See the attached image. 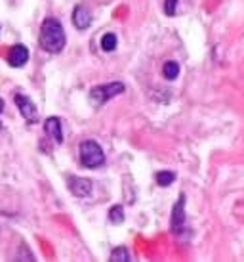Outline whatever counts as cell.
<instances>
[{
    "label": "cell",
    "mask_w": 244,
    "mask_h": 262,
    "mask_svg": "<svg viewBox=\"0 0 244 262\" xmlns=\"http://www.w3.org/2000/svg\"><path fill=\"white\" fill-rule=\"evenodd\" d=\"M162 75L168 80H176L180 77V63L178 61H166L162 66Z\"/></svg>",
    "instance_id": "10"
},
{
    "label": "cell",
    "mask_w": 244,
    "mask_h": 262,
    "mask_svg": "<svg viewBox=\"0 0 244 262\" xmlns=\"http://www.w3.org/2000/svg\"><path fill=\"white\" fill-rule=\"evenodd\" d=\"M44 130H46V134H48L56 144H63V130H61V121H59L58 117L46 119Z\"/></svg>",
    "instance_id": "9"
},
{
    "label": "cell",
    "mask_w": 244,
    "mask_h": 262,
    "mask_svg": "<svg viewBox=\"0 0 244 262\" xmlns=\"http://www.w3.org/2000/svg\"><path fill=\"white\" fill-rule=\"evenodd\" d=\"M174 180H176V174H174L172 170H162V172H158L157 174V184L158 186H162V188L174 184Z\"/></svg>",
    "instance_id": "13"
},
{
    "label": "cell",
    "mask_w": 244,
    "mask_h": 262,
    "mask_svg": "<svg viewBox=\"0 0 244 262\" xmlns=\"http://www.w3.org/2000/svg\"><path fill=\"white\" fill-rule=\"evenodd\" d=\"M126 90V86L122 84V82H109V84H100V86L92 88V92H90V100H92L95 105H103L105 102L109 100H113L115 96L122 94Z\"/></svg>",
    "instance_id": "3"
},
{
    "label": "cell",
    "mask_w": 244,
    "mask_h": 262,
    "mask_svg": "<svg viewBox=\"0 0 244 262\" xmlns=\"http://www.w3.org/2000/svg\"><path fill=\"white\" fill-rule=\"evenodd\" d=\"M72 23H75V27L80 31L88 29L90 23H92V12H90L86 6H77L75 12H72Z\"/></svg>",
    "instance_id": "8"
},
{
    "label": "cell",
    "mask_w": 244,
    "mask_h": 262,
    "mask_svg": "<svg viewBox=\"0 0 244 262\" xmlns=\"http://www.w3.org/2000/svg\"><path fill=\"white\" fill-rule=\"evenodd\" d=\"M65 31L61 27V23L54 17L44 19L42 27H40V37H38V44L40 48L46 50L48 54H59L65 48Z\"/></svg>",
    "instance_id": "1"
},
{
    "label": "cell",
    "mask_w": 244,
    "mask_h": 262,
    "mask_svg": "<svg viewBox=\"0 0 244 262\" xmlns=\"http://www.w3.org/2000/svg\"><path fill=\"white\" fill-rule=\"evenodd\" d=\"M14 102H15L17 110H19V113H21L23 119H25L27 123H36V121H38V110H36V105L33 103V100H31L29 96L15 94Z\"/></svg>",
    "instance_id": "4"
},
{
    "label": "cell",
    "mask_w": 244,
    "mask_h": 262,
    "mask_svg": "<svg viewBox=\"0 0 244 262\" xmlns=\"http://www.w3.org/2000/svg\"><path fill=\"white\" fill-rule=\"evenodd\" d=\"M109 260L111 262H128L130 260V255L126 247H115L113 249V253L109 256Z\"/></svg>",
    "instance_id": "12"
},
{
    "label": "cell",
    "mask_w": 244,
    "mask_h": 262,
    "mask_svg": "<svg viewBox=\"0 0 244 262\" xmlns=\"http://www.w3.org/2000/svg\"><path fill=\"white\" fill-rule=\"evenodd\" d=\"M2 110H4V102L0 100V113H2Z\"/></svg>",
    "instance_id": "16"
},
{
    "label": "cell",
    "mask_w": 244,
    "mask_h": 262,
    "mask_svg": "<svg viewBox=\"0 0 244 262\" xmlns=\"http://www.w3.org/2000/svg\"><path fill=\"white\" fill-rule=\"evenodd\" d=\"M116 44H118V40H116L115 33H105V35L101 37V50L103 52L116 50Z\"/></svg>",
    "instance_id": "11"
},
{
    "label": "cell",
    "mask_w": 244,
    "mask_h": 262,
    "mask_svg": "<svg viewBox=\"0 0 244 262\" xmlns=\"http://www.w3.org/2000/svg\"><path fill=\"white\" fill-rule=\"evenodd\" d=\"M176 6H178V0H166V2H164L166 15H174V14H176Z\"/></svg>",
    "instance_id": "15"
},
{
    "label": "cell",
    "mask_w": 244,
    "mask_h": 262,
    "mask_svg": "<svg viewBox=\"0 0 244 262\" xmlns=\"http://www.w3.org/2000/svg\"><path fill=\"white\" fill-rule=\"evenodd\" d=\"M67 184H69V189H71L72 195H77V197H88V195H92L93 184H92V180H88V178H79V176H71Z\"/></svg>",
    "instance_id": "6"
},
{
    "label": "cell",
    "mask_w": 244,
    "mask_h": 262,
    "mask_svg": "<svg viewBox=\"0 0 244 262\" xmlns=\"http://www.w3.org/2000/svg\"><path fill=\"white\" fill-rule=\"evenodd\" d=\"M183 228H185V195H180L172 211V232L176 235H181Z\"/></svg>",
    "instance_id": "5"
},
{
    "label": "cell",
    "mask_w": 244,
    "mask_h": 262,
    "mask_svg": "<svg viewBox=\"0 0 244 262\" xmlns=\"http://www.w3.org/2000/svg\"><path fill=\"white\" fill-rule=\"evenodd\" d=\"M29 61V50L23 44H14L8 52V63L12 67H23Z\"/></svg>",
    "instance_id": "7"
},
{
    "label": "cell",
    "mask_w": 244,
    "mask_h": 262,
    "mask_svg": "<svg viewBox=\"0 0 244 262\" xmlns=\"http://www.w3.org/2000/svg\"><path fill=\"white\" fill-rule=\"evenodd\" d=\"M80 163L86 168H100L105 163V153L93 140H84L80 144Z\"/></svg>",
    "instance_id": "2"
},
{
    "label": "cell",
    "mask_w": 244,
    "mask_h": 262,
    "mask_svg": "<svg viewBox=\"0 0 244 262\" xmlns=\"http://www.w3.org/2000/svg\"><path fill=\"white\" fill-rule=\"evenodd\" d=\"M109 220H111L113 224H122V220H124V209H122L120 205H113V207H111Z\"/></svg>",
    "instance_id": "14"
}]
</instances>
